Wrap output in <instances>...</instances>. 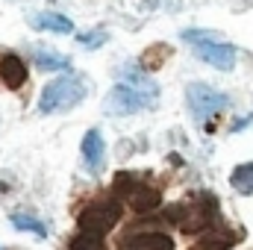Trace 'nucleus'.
I'll use <instances>...</instances> for the list:
<instances>
[{"label": "nucleus", "mask_w": 253, "mask_h": 250, "mask_svg": "<svg viewBox=\"0 0 253 250\" xmlns=\"http://www.w3.org/2000/svg\"><path fill=\"white\" fill-rule=\"evenodd\" d=\"M215 218H218V203L206 191L168 209V221L177 224L183 233H206L215 224Z\"/></svg>", "instance_id": "nucleus-1"}, {"label": "nucleus", "mask_w": 253, "mask_h": 250, "mask_svg": "<svg viewBox=\"0 0 253 250\" xmlns=\"http://www.w3.org/2000/svg\"><path fill=\"white\" fill-rule=\"evenodd\" d=\"M183 42H189L194 47L197 59H203L206 65H212L218 71H230L239 59V50L227 42H218L212 30H183Z\"/></svg>", "instance_id": "nucleus-2"}, {"label": "nucleus", "mask_w": 253, "mask_h": 250, "mask_svg": "<svg viewBox=\"0 0 253 250\" xmlns=\"http://www.w3.org/2000/svg\"><path fill=\"white\" fill-rule=\"evenodd\" d=\"M83 94H85V85L80 80L59 77V80H53V83L44 85V91L39 97V109L44 115H50V112H68V109H74L83 100Z\"/></svg>", "instance_id": "nucleus-3"}, {"label": "nucleus", "mask_w": 253, "mask_h": 250, "mask_svg": "<svg viewBox=\"0 0 253 250\" xmlns=\"http://www.w3.org/2000/svg\"><path fill=\"white\" fill-rule=\"evenodd\" d=\"M118 221H121V203H115V200H97V203H88L80 212V230L88 233V236H100V239Z\"/></svg>", "instance_id": "nucleus-4"}, {"label": "nucleus", "mask_w": 253, "mask_h": 250, "mask_svg": "<svg viewBox=\"0 0 253 250\" xmlns=\"http://www.w3.org/2000/svg\"><path fill=\"white\" fill-rule=\"evenodd\" d=\"M141 85H153V83H141ZM156 97V88H138V85H115L106 97V109L112 115H132L144 106H150Z\"/></svg>", "instance_id": "nucleus-5"}, {"label": "nucleus", "mask_w": 253, "mask_h": 250, "mask_svg": "<svg viewBox=\"0 0 253 250\" xmlns=\"http://www.w3.org/2000/svg\"><path fill=\"white\" fill-rule=\"evenodd\" d=\"M186 100H189V112L197 118V121H209L212 115L224 112L227 109V97L203 83H191L186 88Z\"/></svg>", "instance_id": "nucleus-6"}, {"label": "nucleus", "mask_w": 253, "mask_h": 250, "mask_svg": "<svg viewBox=\"0 0 253 250\" xmlns=\"http://www.w3.org/2000/svg\"><path fill=\"white\" fill-rule=\"evenodd\" d=\"M115 191L126 197V203H129V209H135V212H150V209H156L159 206V191L150 186H141L132 174H118V180H115Z\"/></svg>", "instance_id": "nucleus-7"}, {"label": "nucleus", "mask_w": 253, "mask_h": 250, "mask_svg": "<svg viewBox=\"0 0 253 250\" xmlns=\"http://www.w3.org/2000/svg\"><path fill=\"white\" fill-rule=\"evenodd\" d=\"M83 159L88 165L91 174H100L103 171V162H106V147H103V135L97 129H88L85 138H83Z\"/></svg>", "instance_id": "nucleus-8"}, {"label": "nucleus", "mask_w": 253, "mask_h": 250, "mask_svg": "<svg viewBox=\"0 0 253 250\" xmlns=\"http://www.w3.org/2000/svg\"><path fill=\"white\" fill-rule=\"evenodd\" d=\"M121 250H174V239L165 233H135L121 242Z\"/></svg>", "instance_id": "nucleus-9"}, {"label": "nucleus", "mask_w": 253, "mask_h": 250, "mask_svg": "<svg viewBox=\"0 0 253 250\" xmlns=\"http://www.w3.org/2000/svg\"><path fill=\"white\" fill-rule=\"evenodd\" d=\"M0 83L6 88H21L27 83V65L21 62L15 53L0 56Z\"/></svg>", "instance_id": "nucleus-10"}, {"label": "nucleus", "mask_w": 253, "mask_h": 250, "mask_svg": "<svg viewBox=\"0 0 253 250\" xmlns=\"http://www.w3.org/2000/svg\"><path fill=\"white\" fill-rule=\"evenodd\" d=\"M233 245H236V233H221V230H215V233H203L191 250H230Z\"/></svg>", "instance_id": "nucleus-11"}, {"label": "nucleus", "mask_w": 253, "mask_h": 250, "mask_svg": "<svg viewBox=\"0 0 253 250\" xmlns=\"http://www.w3.org/2000/svg\"><path fill=\"white\" fill-rule=\"evenodd\" d=\"M36 27H39V30H47V33H59V36H68V33L74 30L71 18L56 15V12H44V15H39V18H36Z\"/></svg>", "instance_id": "nucleus-12"}, {"label": "nucleus", "mask_w": 253, "mask_h": 250, "mask_svg": "<svg viewBox=\"0 0 253 250\" xmlns=\"http://www.w3.org/2000/svg\"><path fill=\"white\" fill-rule=\"evenodd\" d=\"M33 59H36V65H39L42 71H68V68H71V59H68V56L53 53V50H44V47L36 50Z\"/></svg>", "instance_id": "nucleus-13"}, {"label": "nucleus", "mask_w": 253, "mask_h": 250, "mask_svg": "<svg viewBox=\"0 0 253 250\" xmlns=\"http://www.w3.org/2000/svg\"><path fill=\"white\" fill-rule=\"evenodd\" d=\"M168 56H171V47H168V44H150V47L144 50V56H141V65H144L147 71H159L162 65L168 62Z\"/></svg>", "instance_id": "nucleus-14"}, {"label": "nucleus", "mask_w": 253, "mask_h": 250, "mask_svg": "<svg viewBox=\"0 0 253 250\" xmlns=\"http://www.w3.org/2000/svg\"><path fill=\"white\" fill-rule=\"evenodd\" d=\"M230 183H233V188H236V191H242V194H253V162L239 165V168L233 171Z\"/></svg>", "instance_id": "nucleus-15"}, {"label": "nucleus", "mask_w": 253, "mask_h": 250, "mask_svg": "<svg viewBox=\"0 0 253 250\" xmlns=\"http://www.w3.org/2000/svg\"><path fill=\"white\" fill-rule=\"evenodd\" d=\"M12 224L18 227V230H27V233H36L39 239H44L47 236V227L39 221V218H33V215H24V212H15L12 215Z\"/></svg>", "instance_id": "nucleus-16"}, {"label": "nucleus", "mask_w": 253, "mask_h": 250, "mask_svg": "<svg viewBox=\"0 0 253 250\" xmlns=\"http://www.w3.org/2000/svg\"><path fill=\"white\" fill-rule=\"evenodd\" d=\"M68 250H106V245H103V239H100V236L80 233V236L71 242V248H68Z\"/></svg>", "instance_id": "nucleus-17"}, {"label": "nucleus", "mask_w": 253, "mask_h": 250, "mask_svg": "<svg viewBox=\"0 0 253 250\" xmlns=\"http://www.w3.org/2000/svg\"><path fill=\"white\" fill-rule=\"evenodd\" d=\"M77 42H80V44L94 47V44H103V42H106V33H103V30H97V33H91V36H80Z\"/></svg>", "instance_id": "nucleus-18"}]
</instances>
